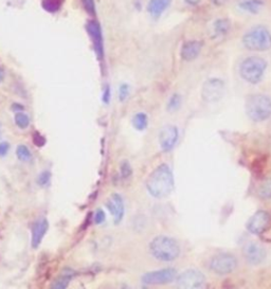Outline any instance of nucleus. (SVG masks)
I'll return each mask as SVG.
<instances>
[{"label":"nucleus","instance_id":"nucleus-1","mask_svg":"<svg viewBox=\"0 0 271 289\" xmlns=\"http://www.w3.org/2000/svg\"><path fill=\"white\" fill-rule=\"evenodd\" d=\"M146 189L155 198L168 197L174 189V176L168 164H160L146 180Z\"/></svg>","mask_w":271,"mask_h":289},{"label":"nucleus","instance_id":"nucleus-2","mask_svg":"<svg viewBox=\"0 0 271 289\" xmlns=\"http://www.w3.org/2000/svg\"><path fill=\"white\" fill-rule=\"evenodd\" d=\"M150 250L155 259L162 262H172L179 257L180 246L175 238L160 235L151 242Z\"/></svg>","mask_w":271,"mask_h":289},{"label":"nucleus","instance_id":"nucleus-3","mask_svg":"<svg viewBox=\"0 0 271 289\" xmlns=\"http://www.w3.org/2000/svg\"><path fill=\"white\" fill-rule=\"evenodd\" d=\"M246 112L254 122L266 121L271 117V100L264 95H253L246 102Z\"/></svg>","mask_w":271,"mask_h":289},{"label":"nucleus","instance_id":"nucleus-4","mask_svg":"<svg viewBox=\"0 0 271 289\" xmlns=\"http://www.w3.org/2000/svg\"><path fill=\"white\" fill-rule=\"evenodd\" d=\"M243 44L251 51H267L271 48V34L265 27H254L243 36Z\"/></svg>","mask_w":271,"mask_h":289},{"label":"nucleus","instance_id":"nucleus-5","mask_svg":"<svg viewBox=\"0 0 271 289\" xmlns=\"http://www.w3.org/2000/svg\"><path fill=\"white\" fill-rule=\"evenodd\" d=\"M266 68L267 63L264 59L259 56H250L241 64L240 73L245 81L251 84H258L264 77Z\"/></svg>","mask_w":271,"mask_h":289},{"label":"nucleus","instance_id":"nucleus-6","mask_svg":"<svg viewBox=\"0 0 271 289\" xmlns=\"http://www.w3.org/2000/svg\"><path fill=\"white\" fill-rule=\"evenodd\" d=\"M206 283V277L198 269H187L176 279L177 289H201Z\"/></svg>","mask_w":271,"mask_h":289},{"label":"nucleus","instance_id":"nucleus-7","mask_svg":"<svg viewBox=\"0 0 271 289\" xmlns=\"http://www.w3.org/2000/svg\"><path fill=\"white\" fill-rule=\"evenodd\" d=\"M237 267V260L233 254L223 252L216 254L210 262L211 270L216 275L226 276L231 274Z\"/></svg>","mask_w":271,"mask_h":289},{"label":"nucleus","instance_id":"nucleus-8","mask_svg":"<svg viewBox=\"0 0 271 289\" xmlns=\"http://www.w3.org/2000/svg\"><path fill=\"white\" fill-rule=\"evenodd\" d=\"M177 279V271L174 268H164L147 272L142 277L145 285H166Z\"/></svg>","mask_w":271,"mask_h":289},{"label":"nucleus","instance_id":"nucleus-9","mask_svg":"<svg viewBox=\"0 0 271 289\" xmlns=\"http://www.w3.org/2000/svg\"><path fill=\"white\" fill-rule=\"evenodd\" d=\"M225 93L224 81L219 79H210L204 82L202 86L201 96L206 102L214 103L223 97Z\"/></svg>","mask_w":271,"mask_h":289},{"label":"nucleus","instance_id":"nucleus-10","mask_svg":"<svg viewBox=\"0 0 271 289\" xmlns=\"http://www.w3.org/2000/svg\"><path fill=\"white\" fill-rule=\"evenodd\" d=\"M271 228V215L266 211H258L249 218L247 229L250 233L262 235Z\"/></svg>","mask_w":271,"mask_h":289},{"label":"nucleus","instance_id":"nucleus-11","mask_svg":"<svg viewBox=\"0 0 271 289\" xmlns=\"http://www.w3.org/2000/svg\"><path fill=\"white\" fill-rule=\"evenodd\" d=\"M244 257L250 265L258 266L265 261L266 259V250L265 248L259 243H248L244 247Z\"/></svg>","mask_w":271,"mask_h":289},{"label":"nucleus","instance_id":"nucleus-12","mask_svg":"<svg viewBox=\"0 0 271 289\" xmlns=\"http://www.w3.org/2000/svg\"><path fill=\"white\" fill-rule=\"evenodd\" d=\"M178 129L176 126L168 125L164 126L159 135L160 146L164 152H170L174 148L178 140Z\"/></svg>","mask_w":271,"mask_h":289},{"label":"nucleus","instance_id":"nucleus-13","mask_svg":"<svg viewBox=\"0 0 271 289\" xmlns=\"http://www.w3.org/2000/svg\"><path fill=\"white\" fill-rule=\"evenodd\" d=\"M87 31H88V34L92 39V43L96 51L97 57L100 60H102L104 55V50H103V36H102V30H101L100 24L94 20H90L87 23Z\"/></svg>","mask_w":271,"mask_h":289},{"label":"nucleus","instance_id":"nucleus-14","mask_svg":"<svg viewBox=\"0 0 271 289\" xmlns=\"http://www.w3.org/2000/svg\"><path fill=\"white\" fill-rule=\"evenodd\" d=\"M106 208L111 213L113 216L114 224H119V222L123 219L124 216V202H123V198L121 195L114 193L109 198L107 202H106Z\"/></svg>","mask_w":271,"mask_h":289},{"label":"nucleus","instance_id":"nucleus-15","mask_svg":"<svg viewBox=\"0 0 271 289\" xmlns=\"http://www.w3.org/2000/svg\"><path fill=\"white\" fill-rule=\"evenodd\" d=\"M48 229L49 221L46 218H40L34 222V225L32 227V238H31V244L34 249H37L40 244H42Z\"/></svg>","mask_w":271,"mask_h":289},{"label":"nucleus","instance_id":"nucleus-16","mask_svg":"<svg viewBox=\"0 0 271 289\" xmlns=\"http://www.w3.org/2000/svg\"><path fill=\"white\" fill-rule=\"evenodd\" d=\"M201 43L198 40H190L183 44L181 48V57L184 61H193L201 51Z\"/></svg>","mask_w":271,"mask_h":289},{"label":"nucleus","instance_id":"nucleus-17","mask_svg":"<svg viewBox=\"0 0 271 289\" xmlns=\"http://www.w3.org/2000/svg\"><path fill=\"white\" fill-rule=\"evenodd\" d=\"M170 4L171 0H150L149 5H147V11L154 17H159L168 9Z\"/></svg>","mask_w":271,"mask_h":289},{"label":"nucleus","instance_id":"nucleus-18","mask_svg":"<svg viewBox=\"0 0 271 289\" xmlns=\"http://www.w3.org/2000/svg\"><path fill=\"white\" fill-rule=\"evenodd\" d=\"M73 275L71 270H66L59 278H56L50 286V289H67Z\"/></svg>","mask_w":271,"mask_h":289},{"label":"nucleus","instance_id":"nucleus-19","mask_svg":"<svg viewBox=\"0 0 271 289\" xmlns=\"http://www.w3.org/2000/svg\"><path fill=\"white\" fill-rule=\"evenodd\" d=\"M258 195L261 199L271 200V178L263 180L258 188Z\"/></svg>","mask_w":271,"mask_h":289},{"label":"nucleus","instance_id":"nucleus-20","mask_svg":"<svg viewBox=\"0 0 271 289\" xmlns=\"http://www.w3.org/2000/svg\"><path fill=\"white\" fill-rule=\"evenodd\" d=\"M262 4L263 2L261 1V0H244V1L240 3V6H241V9L245 11L256 14L259 12Z\"/></svg>","mask_w":271,"mask_h":289},{"label":"nucleus","instance_id":"nucleus-21","mask_svg":"<svg viewBox=\"0 0 271 289\" xmlns=\"http://www.w3.org/2000/svg\"><path fill=\"white\" fill-rule=\"evenodd\" d=\"M149 120H147V115L144 112H138L133 118V126L137 130H144L147 127Z\"/></svg>","mask_w":271,"mask_h":289},{"label":"nucleus","instance_id":"nucleus-22","mask_svg":"<svg viewBox=\"0 0 271 289\" xmlns=\"http://www.w3.org/2000/svg\"><path fill=\"white\" fill-rule=\"evenodd\" d=\"M230 21L228 19H218L214 22V31L217 35H225L229 32Z\"/></svg>","mask_w":271,"mask_h":289},{"label":"nucleus","instance_id":"nucleus-23","mask_svg":"<svg viewBox=\"0 0 271 289\" xmlns=\"http://www.w3.org/2000/svg\"><path fill=\"white\" fill-rule=\"evenodd\" d=\"M63 0H43L44 9L50 13H55L61 9Z\"/></svg>","mask_w":271,"mask_h":289},{"label":"nucleus","instance_id":"nucleus-24","mask_svg":"<svg viewBox=\"0 0 271 289\" xmlns=\"http://www.w3.org/2000/svg\"><path fill=\"white\" fill-rule=\"evenodd\" d=\"M16 155H17V158L20 161H29L32 157V154L28 148V146L23 144L18 145L17 148H16Z\"/></svg>","mask_w":271,"mask_h":289},{"label":"nucleus","instance_id":"nucleus-25","mask_svg":"<svg viewBox=\"0 0 271 289\" xmlns=\"http://www.w3.org/2000/svg\"><path fill=\"white\" fill-rule=\"evenodd\" d=\"M15 123L19 128L26 129L30 124V119L28 117V114L23 112H17L15 114Z\"/></svg>","mask_w":271,"mask_h":289},{"label":"nucleus","instance_id":"nucleus-26","mask_svg":"<svg viewBox=\"0 0 271 289\" xmlns=\"http://www.w3.org/2000/svg\"><path fill=\"white\" fill-rule=\"evenodd\" d=\"M180 105H181V96L178 94H175L170 97L168 103V110L169 111H175L179 109Z\"/></svg>","mask_w":271,"mask_h":289},{"label":"nucleus","instance_id":"nucleus-27","mask_svg":"<svg viewBox=\"0 0 271 289\" xmlns=\"http://www.w3.org/2000/svg\"><path fill=\"white\" fill-rule=\"evenodd\" d=\"M51 180V173L49 171H44L40 173L37 177V185L40 187H47L50 184Z\"/></svg>","mask_w":271,"mask_h":289},{"label":"nucleus","instance_id":"nucleus-28","mask_svg":"<svg viewBox=\"0 0 271 289\" xmlns=\"http://www.w3.org/2000/svg\"><path fill=\"white\" fill-rule=\"evenodd\" d=\"M131 173H133V170L130 168V164L128 161H123L121 164V175L123 178H128Z\"/></svg>","mask_w":271,"mask_h":289},{"label":"nucleus","instance_id":"nucleus-29","mask_svg":"<svg viewBox=\"0 0 271 289\" xmlns=\"http://www.w3.org/2000/svg\"><path fill=\"white\" fill-rule=\"evenodd\" d=\"M82 3H83L85 10L90 14L94 15L95 14V3L94 0H82Z\"/></svg>","mask_w":271,"mask_h":289},{"label":"nucleus","instance_id":"nucleus-30","mask_svg":"<svg viewBox=\"0 0 271 289\" xmlns=\"http://www.w3.org/2000/svg\"><path fill=\"white\" fill-rule=\"evenodd\" d=\"M129 96V86L127 84H123L119 89V97L120 101H125Z\"/></svg>","mask_w":271,"mask_h":289},{"label":"nucleus","instance_id":"nucleus-31","mask_svg":"<svg viewBox=\"0 0 271 289\" xmlns=\"http://www.w3.org/2000/svg\"><path fill=\"white\" fill-rule=\"evenodd\" d=\"M33 142H34V144L36 146L40 147V146H44L46 144V139L39 133H35L34 135H33Z\"/></svg>","mask_w":271,"mask_h":289},{"label":"nucleus","instance_id":"nucleus-32","mask_svg":"<svg viewBox=\"0 0 271 289\" xmlns=\"http://www.w3.org/2000/svg\"><path fill=\"white\" fill-rule=\"evenodd\" d=\"M105 218H106L105 212H104L102 209H98V210L95 212V215H94V222H95V224H96V225L103 224V222L105 221Z\"/></svg>","mask_w":271,"mask_h":289},{"label":"nucleus","instance_id":"nucleus-33","mask_svg":"<svg viewBox=\"0 0 271 289\" xmlns=\"http://www.w3.org/2000/svg\"><path fill=\"white\" fill-rule=\"evenodd\" d=\"M10 151V144L7 142H0V157H4Z\"/></svg>","mask_w":271,"mask_h":289},{"label":"nucleus","instance_id":"nucleus-34","mask_svg":"<svg viewBox=\"0 0 271 289\" xmlns=\"http://www.w3.org/2000/svg\"><path fill=\"white\" fill-rule=\"evenodd\" d=\"M110 101V88L109 86H107L104 90V95H103V102L108 104Z\"/></svg>","mask_w":271,"mask_h":289},{"label":"nucleus","instance_id":"nucleus-35","mask_svg":"<svg viewBox=\"0 0 271 289\" xmlns=\"http://www.w3.org/2000/svg\"><path fill=\"white\" fill-rule=\"evenodd\" d=\"M12 109H13V110H16V111L21 112V111L23 110V106L20 105V104H17V103H14V104L12 105Z\"/></svg>","mask_w":271,"mask_h":289},{"label":"nucleus","instance_id":"nucleus-36","mask_svg":"<svg viewBox=\"0 0 271 289\" xmlns=\"http://www.w3.org/2000/svg\"><path fill=\"white\" fill-rule=\"evenodd\" d=\"M212 1L215 5H223L228 1V0H212Z\"/></svg>","mask_w":271,"mask_h":289},{"label":"nucleus","instance_id":"nucleus-37","mask_svg":"<svg viewBox=\"0 0 271 289\" xmlns=\"http://www.w3.org/2000/svg\"><path fill=\"white\" fill-rule=\"evenodd\" d=\"M3 79H4V71L1 67H0V83L3 81Z\"/></svg>","mask_w":271,"mask_h":289},{"label":"nucleus","instance_id":"nucleus-38","mask_svg":"<svg viewBox=\"0 0 271 289\" xmlns=\"http://www.w3.org/2000/svg\"><path fill=\"white\" fill-rule=\"evenodd\" d=\"M120 289H131L127 284H123L121 287H120Z\"/></svg>","mask_w":271,"mask_h":289}]
</instances>
